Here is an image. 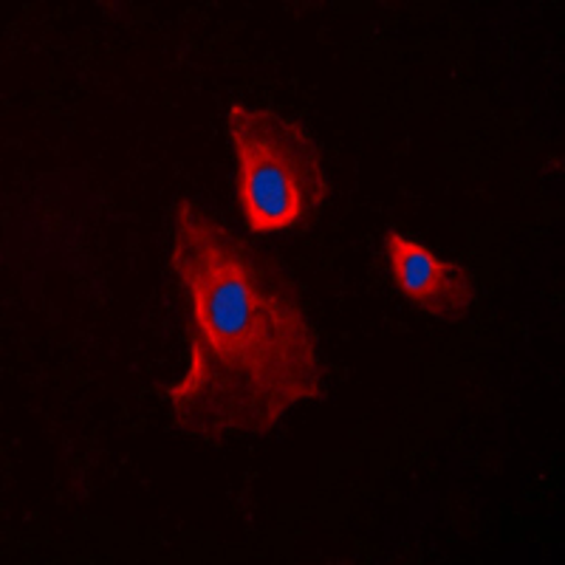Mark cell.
I'll return each instance as SVG.
<instances>
[{
    "label": "cell",
    "mask_w": 565,
    "mask_h": 565,
    "mask_svg": "<svg viewBox=\"0 0 565 565\" xmlns=\"http://www.w3.org/2000/svg\"><path fill=\"white\" fill-rule=\"evenodd\" d=\"M226 134L235 156V195L249 235L302 230L331 199L326 156L309 128L271 108L232 103Z\"/></svg>",
    "instance_id": "cell-2"
},
{
    "label": "cell",
    "mask_w": 565,
    "mask_h": 565,
    "mask_svg": "<svg viewBox=\"0 0 565 565\" xmlns=\"http://www.w3.org/2000/svg\"><path fill=\"white\" fill-rule=\"evenodd\" d=\"M385 257L391 280L413 309L458 326L476 306V280L463 264L438 257L405 232L385 230Z\"/></svg>",
    "instance_id": "cell-3"
},
{
    "label": "cell",
    "mask_w": 565,
    "mask_h": 565,
    "mask_svg": "<svg viewBox=\"0 0 565 565\" xmlns=\"http://www.w3.org/2000/svg\"><path fill=\"white\" fill-rule=\"evenodd\" d=\"M170 271L184 300L186 367L164 387L179 433L264 438L300 402H326V362L300 289L275 257L179 195Z\"/></svg>",
    "instance_id": "cell-1"
}]
</instances>
